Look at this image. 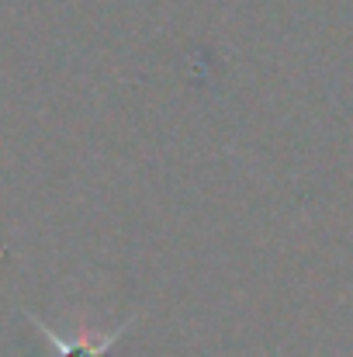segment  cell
I'll use <instances>...</instances> for the list:
<instances>
[{"label":"cell","instance_id":"obj_1","mask_svg":"<svg viewBox=\"0 0 353 357\" xmlns=\"http://www.w3.org/2000/svg\"><path fill=\"white\" fill-rule=\"evenodd\" d=\"M35 326L49 337L52 354L56 357H111L115 340L128 330V326H118L115 333H104V337H77V340H63V337H59V333H52L45 323H38V319H35Z\"/></svg>","mask_w":353,"mask_h":357}]
</instances>
